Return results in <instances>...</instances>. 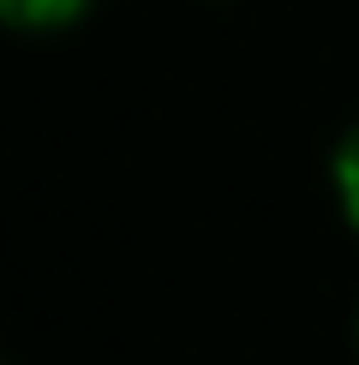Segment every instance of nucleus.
Instances as JSON below:
<instances>
[{
  "label": "nucleus",
  "mask_w": 359,
  "mask_h": 365,
  "mask_svg": "<svg viewBox=\"0 0 359 365\" xmlns=\"http://www.w3.org/2000/svg\"><path fill=\"white\" fill-rule=\"evenodd\" d=\"M335 180H341V197H348V216L359 222V132L341 144V162H335Z\"/></svg>",
  "instance_id": "2"
},
{
  "label": "nucleus",
  "mask_w": 359,
  "mask_h": 365,
  "mask_svg": "<svg viewBox=\"0 0 359 365\" xmlns=\"http://www.w3.org/2000/svg\"><path fill=\"white\" fill-rule=\"evenodd\" d=\"M84 0H6V12L12 19H24V24H54V19H72Z\"/></svg>",
  "instance_id": "1"
}]
</instances>
